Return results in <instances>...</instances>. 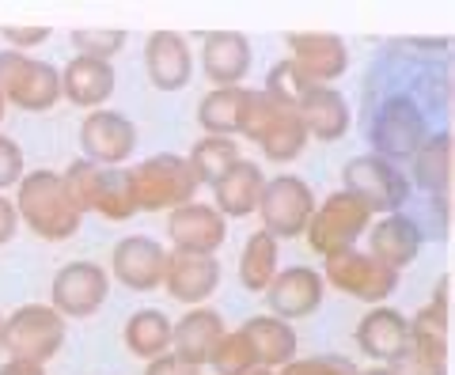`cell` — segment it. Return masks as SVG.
<instances>
[{
    "label": "cell",
    "instance_id": "obj_14",
    "mask_svg": "<svg viewBox=\"0 0 455 375\" xmlns=\"http://www.w3.org/2000/svg\"><path fill=\"white\" fill-rule=\"evenodd\" d=\"M80 144H84V160L99 167H118L137 148V125L118 110H92L80 122Z\"/></svg>",
    "mask_w": 455,
    "mask_h": 375
},
{
    "label": "cell",
    "instance_id": "obj_37",
    "mask_svg": "<svg viewBox=\"0 0 455 375\" xmlns=\"http://www.w3.org/2000/svg\"><path fill=\"white\" fill-rule=\"evenodd\" d=\"M73 46H76L80 57H99V61H110V57L125 46V31H103V27H92V31H73Z\"/></svg>",
    "mask_w": 455,
    "mask_h": 375
},
{
    "label": "cell",
    "instance_id": "obj_39",
    "mask_svg": "<svg viewBox=\"0 0 455 375\" xmlns=\"http://www.w3.org/2000/svg\"><path fill=\"white\" fill-rule=\"evenodd\" d=\"M20 179H23V148L0 133V194L20 186Z\"/></svg>",
    "mask_w": 455,
    "mask_h": 375
},
{
    "label": "cell",
    "instance_id": "obj_31",
    "mask_svg": "<svg viewBox=\"0 0 455 375\" xmlns=\"http://www.w3.org/2000/svg\"><path fill=\"white\" fill-rule=\"evenodd\" d=\"M277 239L266 235L262 227L247 239L243 254H239V284L247 288V292H266L269 281L277 277Z\"/></svg>",
    "mask_w": 455,
    "mask_h": 375
},
{
    "label": "cell",
    "instance_id": "obj_10",
    "mask_svg": "<svg viewBox=\"0 0 455 375\" xmlns=\"http://www.w3.org/2000/svg\"><path fill=\"white\" fill-rule=\"evenodd\" d=\"M315 212V194L300 175H274L266 179L259 197L262 232L274 239H296L307 232V220Z\"/></svg>",
    "mask_w": 455,
    "mask_h": 375
},
{
    "label": "cell",
    "instance_id": "obj_4",
    "mask_svg": "<svg viewBox=\"0 0 455 375\" xmlns=\"http://www.w3.org/2000/svg\"><path fill=\"white\" fill-rule=\"evenodd\" d=\"M65 190L73 197V205L84 212H99L103 220H133L137 205H133V194H130V182H125V171L118 167H99L92 160H73L65 167Z\"/></svg>",
    "mask_w": 455,
    "mask_h": 375
},
{
    "label": "cell",
    "instance_id": "obj_46",
    "mask_svg": "<svg viewBox=\"0 0 455 375\" xmlns=\"http://www.w3.org/2000/svg\"><path fill=\"white\" fill-rule=\"evenodd\" d=\"M4 114H8V103H4V99H0V122H4Z\"/></svg>",
    "mask_w": 455,
    "mask_h": 375
},
{
    "label": "cell",
    "instance_id": "obj_1",
    "mask_svg": "<svg viewBox=\"0 0 455 375\" xmlns=\"http://www.w3.org/2000/svg\"><path fill=\"white\" fill-rule=\"evenodd\" d=\"M16 212L20 220L31 227L38 239L46 243H65L80 232V209L73 205L65 182L57 171L50 167H38V171H27L16 186Z\"/></svg>",
    "mask_w": 455,
    "mask_h": 375
},
{
    "label": "cell",
    "instance_id": "obj_24",
    "mask_svg": "<svg viewBox=\"0 0 455 375\" xmlns=\"http://www.w3.org/2000/svg\"><path fill=\"white\" fill-rule=\"evenodd\" d=\"M262 186H266L262 167L254 160H239L232 171H228V175H220L217 182H212V209H217L224 220H228V216L243 220V216L259 212Z\"/></svg>",
    "mask_w": 455,
    "mask_h": 375
},
{
    "label": "cell",
    "instance_id": "obj_40",
    "mask_svg": "<svg viewBox=\"0 0 455 375\" xmlns=\"http://www.w3.org/2000/svg\"><path fill=\"white\" fill-rule=\"evenodd\" d=\"M0 38L8 42V50L27 53L31 46H42V42L50 38V31H46V27H4V31H0Z\"/></svg>",
    "mask_w": 455,
    "mask_h": 375
},
{
    "label": "cell",
    "instance_id": "obj_27",
    "mask_svg": "<svg viewBox=\"0 0 455 375\" xmlns=\"http://www.w3.org/2000/svg\"><path fill=\"white\" fill-rule=\"evenodd\" d=\"M410 341V319L395 307H372L357 326V345L364 356L372 360H391L406 349Z\"/></svg>",
    "mask_w": 455,
    "mask_h": 375
},
{
    "label": "cell",
    "instance_id": "obj_23",
    "mask_svg": "<svg viewBox=\"0 0 455 375\" xmlns=\"http://www.w3.org/2000/svg\"><path fill=\"white\" fill-rule=\"evenodd\" d=\"M251 38L239 31H212L202 46V68L217 88H243V76L251 72Z\"/></svg>",
    "mask_w": 455,
    "mask_h": 375
},
{
    "label": "cell",
    "instance_id": "obj_13",
    "mask_svg": "<svg viewBox=\"0 0 455 375\" xmlns=\"http://www.w3.org/2000/svg\"><path fill=\"white\" fill-rule=\"evenodd\" d=\"M167 235L175 254H197V258H217V251L228 239V220L202 201L179 205L167 212Z\"/></svg>",
    "mask_w": 455,
    "mask_h": 375
},
{
    "label": "cell",
    "instance_id": "obj_17",
    "mask_svg": "<svg viewBox=\"0 0 455 375\" xmlns=\"http://www.w3.org/2000/svg\"><path fill=\"white\" fill-rule=\"evenodd\" d=\"M289 61L315 84V88H331V84L349 68V46L338 35H323V31H304V35H289Z\"/></svg>",
    "mask_w": 455,
    "mask_h": 375
},
{
    "label": "cell",
    "instance_id": "obj_2",
    "mask_svg": "<svg viewBox=\"0 0 455 375\" xmlns=\"http://www.w3.org/2000/svg\"><path fill=\"white\" fill-rule=\"evenodd\" d=\"M239 133L259 144L269 164L300 160L304 148H307V140H311L304 122H300V114H296L292 107H281L277 99H269L262 88H247Z\"/></svg>",
    "mask_w": 455,
    "mask_h": 375
},
{
    "label": "cell",
    "instance_id": "obj_12",
    "mask_svg": "<svg viewBox=\"0 0 455 375\" xmlns=\"http://www.w3.org/2000/svg\"><path fill=\"white\" fill-rule=\"evenodd\" d=\"M110 296V273L95 262H68L57 269L50 288V307L61 319H92Z\"/></svg>",
    "mask_w": 455,
    "mask_h": 375
},
{
    "label": "cell",
    "instance_id": "obj_15",
    "mask_svg": "<svg viewBox=\"0 0 455 375\" xmlns=\"http://www.w3.org/2000/svg\"><path fill=\"white\" fill-rule=\"evenodd\" d=\"M326 299V284H323V273L311 269V266H289V269H277V277L269 281L266 288V304L269 315L292 323V319H307L315 315Z\"/></svg>",
    "mask_w": 455,
    "mask_h": 375
},
{
    "label": "cell",
    "instance_id": "obj_32",
    "mask_svg": "<svg viewBox=\"0 0 455 375\" xmlns=\"http://www.w3.org/2000/svg\"><path fill=\"white\" fill-rule=\"evenodd\" d=\"M243 156H239V144H235V137H202L190 148V156H187V164H190V171H194V179L197 182H217L220 175H228Z\"/></svg>",
    "mask_w": 455,
    "mask_h": 375
},
{
    "label": "cell",
    "instance_id": "obj_7",
    "mask_svg": "<svg viewBox=\"0 0 455 375\" xmlns=\"http://www.w3.org/2000/svg\"><path fill=\"white\" fill-rule=\"evenodd\" d=\"M368 227H372V209H368L364 201H357L353 194L338 190L326 201H315V212H311L304 235L311 243V251L331 258V254L357 247V239L368 235Z\"/></svg>",
    "mask_w": 455,
    "mask_h": 375
},
{
    "label": "cell",
    "instance_id": "obj_19",
    "mask_svg": "<svg viewBox=\"0 0 455 375\" xmlns=\"http://www.w3.org/2000/svg\"><path fill=\"white\" fill-rule=\"evenodd\" d=\"M145 68H148L152 88H160V92L187 88L190 72H194L190 42L182 38L179 31H152L148 46H145Z\"/></svg>",
    "mask_w": 455,
    "mask_h": 375
},
{
    "label": "cell",
    "instance_id": "obj_18",
    "mask_svg": "<svg viewBox=\"0 0 455 375\" xmlns=\"http://www.w3.org/2000/svg\"><path fill=\"white\" fill-rule=\"evenodd\" d=\"M421 243H425V235H421L418 220H410L406 212H391L368 227V251L364 254H372L379 266L403 273L421 254Z\"/></svg>",
    "mask_w": 455,
    "mask_h": 375
},
{
    "label": "cell",
    "instance_id": "obj_9",
    "mask_svg": "<svg viewBox=\"0 0 455 375\" xmlns=\"http://www.w3.org/2000/svg\"><path fill=\"white\" fill-rule=\"evenodd\" d=\"M368 140H372V156L387 164L414 160V152L429 140V122H425V114L414 99H387L376 110Z\"/></svg>",
    "mask_w": 455,
    "mask_h": 375
},
{
    "label": "cell",
    "instance_id": "obj_33",
    "mask_svg": "<svg viewBox=\"0 0 455 375\" xmlns=\"http://www.w3.org/2000/svg\"><path fill=\"white\" fill-rule=\"evenodd\" d=\"M387 368L391 375H448V341H425L410 334L406 349Z\"/></svg>",
    "mask_w": 455,
    "mask_h": 375
},
{
    "label": "cell",
    "instance_id": "obj_21",
    "mask_svg": "<svg viewBox=\"0 0 455 375\" xmlns=\"http://www.w3.org/2000/svg\"><path fill=\"white\" fill-rule=\"evenodd\" d=\"M114 84H118V72L110 61H99V57H73L61 68V99H68L80 110H103V103L114 95Z\"/></svg>",
    "mask_w": 455,
    "mask_h": 375
},
{
    "label": "cell",
    "instance_id": "obj_35",
    "mask_svg": "<svg viewBox=\"0 0 455 375\" xmlns=\"http://www.w3.org/2000/svg\"><path fill=\"white\" fill-rule=\"evenodd\" d=\"M311 88H315V84H311L304 72L296 68L289 57H284V61H277L274 68H269V76H266V88H262V92H266L269 99H277L281 107H292V110H296V103H300V99H304Z\"/></svg>",
    "mask_w": 455,
    "mask_h": 375
},
{
    "label": "cell",
    "instance_id": "obj_26",
    "mask_svg": "<svg viewBox=\"0 0 455 375\" xmlns=\"http://www.w3.org/2000/svg\"><path fill=\"white\" fill-rule=\"evenodd\" d=\"M239 330L251 338L259 368H266V371H281L289 360H296V353H300L296 330L284 319H277V315H251Z\"/></svg>",
    "mask_w": 455,
    "mask_h": 375
},
{
    "label": "cell",
    "instance_id": "obj_47",
    "mask_svg": "<svg viewBox=\"0 0 455 375\" xmlns=\"http://www.w3.org/2000/svg\"><path fill=\"white\" fill-rule=\"evenodd\" d=\"M0 326H4V315H0Z\"/></svg>",
    "mask_w": 455,
    "mask_h": 375
},
{
    "label": "cell",
    "instance_id": "obj_11",
    "mask_svg": "<svg viewBox=\"0 0 455 375\" xmlns=\"http://www.w3.org/2000/svg\"><path fill=\"white\" fill-rule=\"evenodd\" d=\"M323 284L338 288L361 304H372V307H383V299H391V292L398 288V273L379 266L372 254L364 251H341V254H331L323 266Z\"/></svg>",
    "mask_w": 455,
    "mask_h": 375
},
{
    "label": "cell",
    "instance_id": "obj_41",
    "mask_svg": "<svg viewBox=\"0 0 455 375\" xmlns=\"http://www.w3.org/2000/svg\"><path fill=\"white\" fill-rule=\"evenodd\" d=\"M145 375H202V368H194V364H187V360H179L175 353H164V356L148 360Z\"/></svg>",
    "mask_w": 455,
    "mask_h": 375
},
{
    "label": "cell",
    "instance_id": "obj_20",
    "mask_svg": "<svg viewBox=\"0 0 455 375\" xmlns=\"http://www.w3.org/2000/svg\"><path fill=\"white\" fill-rule=\"evenodd\" d=\"M220 284V262L217 258H197V254H167V273H164V288L171 299L190 307H202L205 299L217 292Z\"/></svg>",
    "mask_w": 455,
    "mask_h": 375
},
{
    "label": "cell",
    "instance_id": "obj_5",
    "mask_svg": "<svg viewBox=\"0 0 455 375\" xmlns=\"http://www.w3.org/2000/svg\"><path fill=\"white\" fill-rule=\"evenodd\" d=\"M65 345V319L50 304H23L12 315H4L0 326V349L8 353V360H31L42 364L53 360Z\"/></svg>",
    "mask_w": 455,
    "mask_h": 375
},
{
    "label": "cell",
    "instance_id": "obj_28",
    "mask_svg": "<svg viewBox=\"0 0 455 375\" xmlns=\"http://www.w3.org/2000/svg\"><path fill=\"white\" fill-rule=\"evenodd\" d=\"M171 330H175V323H171L160 307H140L125 319L122 338H125V349L133 356L156 360V356L171 353Z\"/></svg>",
    "mask_w": 455,
    "mask_h": 375
},
{
    "label": "cell",
    "instance_id": "obj_38",
    "mask_svg": "<svg viewBox=\"0 0 455 375\" xmlns=\"http://www.w3.org/2000/svg\"><path fill=\"white\" fill-rule=\"evenodd\" d=\"M357 371L361 368L353 360L331 353V356H296L277 375H357Z\"/></svg>",
    "mask_w": 455,
    "mask_h": 375
},
{
    "label": "cell",
    "instance_id": "obj_16",
    "mask_svg": "<svg viewBox=\"0 0 455 375\" xmlns=\"http://www.w3.org/2000/svg\"><path fill=\"white\" fill-rule=\"evenodd\" d=\"M167 254L171 251H164L148 235H125L110 254V273L118 277V284L133 288V292H152V288L164 284Z\"/></svg>",
    "mask_w": 455,
    "mask_h": 375
},
{
    "label": "cell",
    "instance_id": "obj_3",
    "mask_svg": "<svg viewBox=\"0 0 455 375\" xmlns=\"http://www.w3.org/2000/svg\"><path fill=\"white\" fill-rule=\"evenodd\" d=\"M125 182H130L137 212H171L179 205H190L197 186H202L194 179L187 156H175V152L148 156L145 164L125 171Z\"/></svg>",
    "mask_w": 455,
    "mask_h": 375
},
{
    "label": "cell",
    "instance_id": "obj_43",
    "mask_svg": "<svg viewBox=\"0 0 455 375\" xmlns=\"http://www.w3.org/2000/svg\"><path fill=\"white\" fill-rule=\"evenodd\" d=\"M0 375H46V368L31 364V360H4V364H0Z\"/></svg>",
    "mask_w": 455,
    "mask_h": 375
},
{
    "label": "cell",
    "instance_id": "obj_34",
    "mask_svg": "<svg viewBox=\"0 0 455 375\" xmlns=\"http://www.w3.org/2000/svg\"><path fill=\"white\" fill-rule=\"evenodd\" d=\"M209 364H212V375H247L259 368V356H254V345L243 330H224Z\"/></svg>",
    "mask_w": 455,
    "mask_h": 375
},
{
    "label": "cell",
    "instance_id": "obj_30",
    "mask_svg": "<svg viewBox=\"0 0 455 375\" xmlns=\"http://www.w3.org/2000/svg\"><path fill=\"white\" fill-rule=\"evenodd\" d=\"M243 103L247 88H212L197 103V125L205 129V137H235L243 122Z\"/></svg>",
    "mask_w": 455,
    "mask_h": 375
},
{
    "label": "cell",
    "instance_id": "obj_8",
    "mask_svg": "<svg viewBox=\"0 0 455 375\" xmlns=\"http://www.w3.org/2000/svg\"><path fill=\"white\" fill-rule=\"evenodd\" d=\"M341 182H346V194H353L372 209V216L376 212H383V216L403 212L406 197H410V179L398 171V164L379 160L372 152L353 156V160L341 167Z\"/></svg>",
    "mask_w": 455,
    "mask_h": 375
},
{
    "label": "cell",
    "instance_id": "obj_22",
    "mask_svg": "<svg viewBox=\"0 0 455 375\" xmlns=\"http://www.w3.org/2000/svg\"><path fill=\"white\" fill-rule=\"evenodd\" d=\"M224 338V319L212 307H190L171 330V353L194 368H205Z\"/></svg>",
    "mask_w": 455,
    "mask_h": 375
},
{
    "label": "cell",
    "instance_id": "obj_42",
    "mask_svg": "<svg viewBox=\"0 0 455 375\" xmlns=\"http://www.w3.org/2000/svg\"><path fill=\"white\" fill-rule=\"evenodd\" d=\"M16 232H20V212H16V201L0 194V247L16 239Z\"/></svg>",
    "mask_w": 455,
    "mask_h": 375
},
{
    "label": "cell",
    "instance_id": "obj_44",
    "mask_svg": "<svg viewBox=\"0 0 455 375\" xmlns=\"http://www.w3.org/2000/svg\"><path fill=\"white\" fill-rule=\"evenodd\" d=\"M357 375H391V368H387V364H376V368H364V371H357Z\"/></svg>",
    "mask_w": 455,
    "mask_h": 375
},
{
    "label": "cell",
    "instance_id": "obj_36",
    "mask_svg": "<svg viewBox=\"0 0 455 375\" xmlns=\"http://www.w3.org/2000/svg\"><path fill=\"white\" fill-rule=\"evenodd\" d=\"M444 292H448V281H440L433 299L414 315V319H410V334H414V338L448 341V296Z\"/></svg>",
    "mask_w": 455,
    "mask_h": 375
},
{
    "label": "cell",
    "instance_id": "obj_6",
    "mask_svg": "<svg viewBox=\"0 0 455 375\" xmlns=\"http://www.w3.org/2000/svg\"><path fill=\"white\" fill-rule=\"evenodd\" d=\"M0 99L27 114H46L61 99V72L42 57L0 50Z\"/></svg>",
    "mask_w": 455,
    "mask_h": 375
},
{
    "label": "cell",
    "instance_id": "obj_25",
    "mask_svg": "<svg viewBox=\"0 0 455 375\" xmlns=\"http://www.w3.org/2000/svg\"><path fill=\"white\" fill-rule=\"evenodd\" d=\"M296 114H300L307 137H315V140H341L353 122L346 95L338 88H311L300 103H296Z\"/></svg>",
    "mask_w": 455,
    "mask_h": 375
},
{
    "label": "cell",
    "instance_id": "obj_45",
    "mask_svg": "<svg viewBox=\"0 0 455 375\" xmlns=\"http://www.w3.org/2000/svg\"><path fill=\"white\" fill-rule=\"evenodd\" d=\"M247 375H277V371H266V368H254V371H247Z\"/></svg>",
    "mask_w": 455,
    "mask_h": 375
},
{
    "label": "cell",
    "instance_id": "obj_29",
    "mask_svg": "<svg viewBox=\"0 0 455 375\" xmlns=\"http://www.w3.org/2000/svg\"><path fill=\"white\" fill-rule=\"evenodd\" d=\"M410 179L425 194H444L451 182V133H429L410 160Z\"/></svg>",
    "mask_w": 455,
    "mask_h": 375
}]
</instances>
